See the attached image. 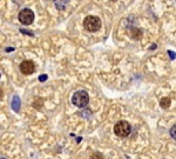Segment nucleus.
Here are the masks:
<instances>
[{"mask_svg":"<svg viewBox=\"0 0 176 159\" xmlns=\"http://www.w3.org/2000/svg\"><path fill=\"white\" fill-rule=\"evenodd\" d=\"M114 132L117 137H121V138H124V137H128L132 132V126L126 120H120L117 122L114 126Z\"/></svg>","mask_w":176,"mask_h":159,"instance_id":"obj_1","label":"nucleus"},{"mask_svg":"<svg viewBox=\"0 0 176 159\" xmlns=\"http://www.w3.org/2000/svg\"><path fill=\"white\" fill-rule=\"evenodd\" d=\"M83 26L88 32H96L101 27V20L99 17L95 15H88L83 20Z\"/></svg>","mask_w":176,"mask_h":159,"instance_id":"obj_2","label":"nucleus"},{"mask_svg":"<svg viewBox=\"0 0 176 159\" xmlns=\"http://www.w3.org/2000/svg\"><path fill=\"white\" fill-rule=\"evenodd\" d=\"M72 103L76 107H85L89 103V96L86 91H77L72 97Z\"/></svg>","mask_w":176,"mask_h":159,"instance_id":"obj_3","label":"nucleus"},{"mask_svg":"<svg viewBox=\"0 0 176 159\" xmlns=\"http://www.w3.org/2000/svg\"><path fill=\"white\" fill-rule=\"evenodd\" d=\"M19 21H20L22 25H31L34 21V13L32 9L29 8H24L19 12Z\"/></svg>","mask_w":176,"mask_h":159,"instance_id":"obj_4","label":"nucleus"},{"mask_svg":"<svg viewBox=\"0 0 176 159\" xmlns=\"http://www.w3.org/2000/svg\"><path fill=\"white\" fill-rule=\"evenodd\" d=\"M20 71H21L22 74H26V75L32 74L35 71V65L31 60H24L20 64Z\"/></svg>","mask_w":176,"mask_h":159,"instance_id":"obj_5","label":"nucleus"},{"mask_svg":"<svg viewBox=\"0 0 176 159\" xmlns=\"http://www.w3.org/2000/svg\"><path fill=\"white\" fill-rule=\"evenodd\" d=\"M170 103H171V102H170V98H168V97L162 98V99H161V102H160L162 108H168V107L170 106Z\"/></svg>","mask_w":176,"mask_h":159,"instance_id":"obj_6","label":"nucleus"},{"mask_svg":"<svg viewBox=\"0 0 176 159\" xmlns=\"http://www.w3.org/2000/svg\"><path fill=\"white\" fill-rule=\"evenodd\" d=\"M19 106H20V99H19V97L15 96L12 100V107L14 111H19Z\"/></svg>","mask_w":176,"mask_h":159,"instance_id":"obj_7","label":"nucleus"},{"mask_svg":"<svg viewBox=\"0 0 176 159\" xmlns=\"http://www.w3.org/2000/svg\"><path fill=\"white\" fill-rule=\"evenodd\" d=\"M171 137L175 139V125H174V127L171 128Z\"/></svg>","mask_w":176,"mask_h":159,"instance_id":"obj_8","label":"nucleus"},{"mask_svg":"<svg viewBox=\"0 0 176 159\" xmlns=\"http://www.w3.org/2000/svg\"><path fill=\"white\" fill-rule=\"evenodd\" d=\"M46 78H47V75H44V77L41 75V77H40V80H41V82H42V80H46Z\"/></svg>","mask_w":176,"mask_h":159,"instance_id":"obj_9","label":"nucleus"},{"mask_svg":"<svg viewBox=\"0 0 176 159\" xmlns=\"http://www.w3.org/2000/svg\"><path fill=\"white\" fill-rule=\"evenodd\" d=\"M1 93H3V92H1V90H0V98H1Z\"/></svg>","mask_w":176,"mask_h":159,"instance_id":"obj_10","label":"nucleus"}]
</instances>
